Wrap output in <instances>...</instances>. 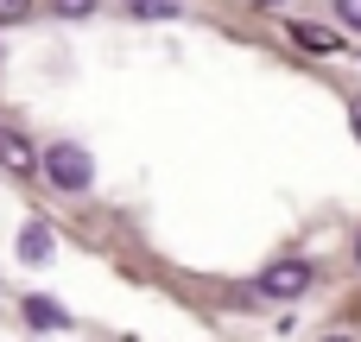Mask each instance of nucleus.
I'll return each mask as SVG.
<instances>
[{
	"label": "nucleus",
	"mask_w": 361,
	"mask_h": 342,
	"mask_svg": "<svg viewBox=\"0 0 361 342\" xmlns=\"http://www.w3.org/2000/svg\"><path fill=\"white\" fill-rule=\"evenodd\" d=\"M355 267H361V235H355Z\"/></svg>",
	"instance_id": "12"
},
{
	"label": "nucleus",
	"mask_w": 361,
	"mask_h": 342,
	"mask_svg": "<svg viewBox=\"0 0 361 342\" xmlns=\"http://www.w3.org/2000/svg\"><path fill=\"white\" fill-rule=\"evenodd\" d=\"M0 165H6L13 178H32V171H38L44 159L32 152V140H25V133H13V127H0Z\"/></svg>",
	"instance_id": "3"
},
{
	"label": "nucleus",
	"mask_w": 361,
	"mask_h": 342,
	"mask_svg": "<svg viewBox=\"0 0 361 342\" xmlns=\"http://www.w3.org/2000/svg\"><path fill=\"white\" fill-rule=\"evenodd\" d=\"M127 13L133 19H171V13H184V0H127Z\"/></svg>",
	"instance_id": "7"
},
{
	"label": "nucleus",
	"mask_w": 361,
	"mask_h": 342,
	"mask_svg": "<svg viewBox=\"0 0 361 342\" xmlns=\"http://www.w3.org/2000/svg\"><path fill=\"white\" fill-rule=\"evenodd\" d=\"M6 19H32V0H0V25Z\"/></svg>",
	"instance_id": "8"
},
{
	"label": "nucleus",
	"mask_w": 361,
	"mask_h": 342,
	"mask_svg": "<svg viewBox=\"0 0 361 342\" xmlns=\"http://www.w3.org/2000/svg\"><path fill=\"white\" fill-rule=\"evenodd\" d=\"M336 13H343L349 25H361V0H336Z\"/></svg>",
	"instance_id": "10"
},
{
	"label": "nucleus",
	"mask_w": 361,
	"mask_h": 342,
	"mask_svg": "<svg viewBox=\"0 0 361 342\" xmlns=\"http://www.w3.org/2000/svg\"><path fill=\"white\" fill-rule=\"evenodd\" d=\"M292 44H298V51H311V57H330V51H343V38H336L330 25H317V19H292Z\"/></svg>",
	"instance_id": "4"
},
{
	"label": "nucleus",
	"mask_w": 361,
	"mask_h": 342,
	"mask_svg": "<svg viewBox=\"0 0 361 342\" xmlns=\"http://www.w3.org/2000/svg\"><path fill=\"white\" fill-rule=\"evenodd\" d=\"M25 324H38V330H63L70 317H63L57 305H44V298H25Z\"/></svg>",
	"instance_id": "6"
},
{
	"label": "nucleus",
	"mask_w": 361,
	"mask_h": 342,
	"mask_svg": "<svg viewBox=\"0 0 361 342\" xmlns=\"http://www.w3.org/2000/svg\"><path fill=\"white\" fill-rule=\"evenodd\" d=\"M305 292H311V260H298V254L267 260L260 279H254V298H267V305H292V298H305Z\"/></svg>",
	"instance_id": "1"
},
{
	"label": "nucleus",
	"mask_w": 361,
	"mask_h": 342,
	"mask_svg": "<svg viewBox=\"0 0 361 342\" xmlns=\"http://www.w3.org/2000/svg\"><path fill=\"white\" fill-rule=\"evenodd\" d=\"M267 6H273V0H267Z\"/></svg>",
	"instance_id": "13"
},
{
	"label": "nucleus",
	"mask_w": 361,
	"mask_h": 342,
	"mask_svg": "<svg viewBox=\"0 0 361 342\" xmlns=\"http://www.w3.org/2000/svg\"><path fill=\"white\" fill-rule=\"evenodd\" d=\"M44 178L57 190H89L95 184V159L82 146H44Z\"/></svg>",
	"instance_id": "2"
},
{
	"label": "nucleus",
	"mask_w": 361,
	"mask_h": 342,
	"mask_svg": "<svg viewBox=\"0 0 361 342\" xmlns=\"http://www.w3.org/2000/svg\"><path fill=\"white\" fill-rule=\"evenodd\" d=\"M349 121H355V133H361V95H349Z\"/></svg>",
	"instance_id": "11"
},
{
	"label": "nucleus",
	"mask_w": 361,
	"mask_h": 342,
	"mask_svg": "<svg viewBox=\"0 0 361 342\" xmlns=\"http://www.w3.org/2000/svg\"><path fill=\"white\" fill-rule=\"evenodd\" d=\"M51 248H57V241H51V228H44V222H25V235H19V260H32V267H38V260H51Z\"/></svg>",
	"instance_id": "5"
},
{
	"label": "nucleus",
	"mask_w": 361,
	"mask_h": 342,
	"mask_svg": "<svg viewBox=\"0 0 361 342\" xmlns=\"http://www.w3.org/2000/svg\"><path fill=\"white\" fill-rule=\"evenodd\" d=\"M57 13L63 19H82V13H95V0H57Z\"/></svg>",
	"instance_id": "9"
}]
</instances>
